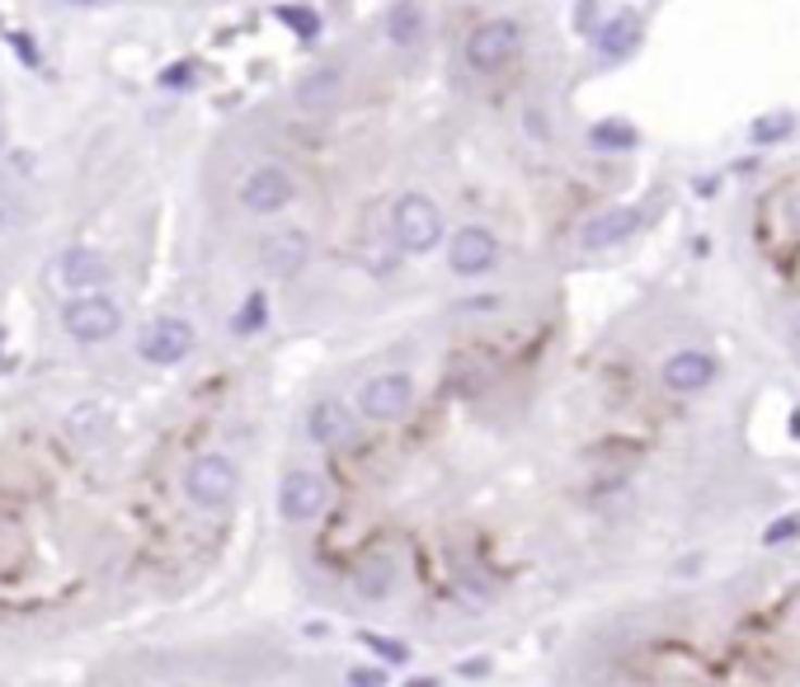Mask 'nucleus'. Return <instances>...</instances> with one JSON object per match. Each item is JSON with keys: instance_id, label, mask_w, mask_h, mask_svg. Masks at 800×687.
I'll return each instance as SVG.
<instances>
[{"instance_id": "17", "label": "nucleus", "mask_w": 800, "mask_h": 687, "mask_svg": "<svg viewBox=\"0 0 800 687\" xmlns=\"http://www.w3.org/2000/svg\"><path fill=\"white\" fill-rule=\"evenodd\" d=\"M640 14L636 10H622V14H612V20L603 24V34H598V48H603V57H626L640 42Z\"/></svg>"}, {"instance_id": "2", "label": "nucleus", "mask_w": 800, "mask_h": 687, "mask_svg": "<svg viewBox=\"0 0 800 687\" xmlns=\"http://www.w3.org/2000/svg\"><path fill=\"white\" fill-rule=\"evenodd\" d=\"M236 490H240V471L232 457H222V452L193 457L189 471H184V495H189L198 509H226L236 499Z\"/></svg>"}, {"instance_id": "23", "label": "nucleus", "mask_w": 800, "mask_h": 687, "mask_svg": "<svg viewBox=\"0 0 800 687\" xmlns=\"http://www.w3.org/2000/svg\"><path fill=\"white\" fill-rule=\"evenodd\" d=\"M387 683H391L387 664H359V669H349V678H345V687H387Z\"/></svg>"}, {"instance_id": "16", "label": "nucleus", "mask_w": 800, "mask_h": 687, "mask_svg": "<svg viewBox=\"0 0 800 687\" xmlns=\"http://www.w3.org/2000/svg\"><path fill=\"white\" fill-rule=\"evenodd\" d=\"M424 28H428L424 10L410 5V0H400V5L387 10V24H382V34H387L396 48H420V42H424Z\"/></svg>"}, {"instance_id": "14", "label": "nucleus", "mask_w": 800, "mask_h": 687, "mask_svg": "<svg viewBox=\"0 0 800 687\" xmlns=\"http://www.w3.org/2000/svg\"><path fill=\"white\" fill-rule=\"evenodd\" d=\"M339 95H345V71H339V66L307 71V76L297 80V90H292L297 109H307V113H330L339 104Z\"/></svg>"}, {"instance_id": "24", "label": "nucleus", "mask_w": 800, "mask_h": 687, "mask_svg": "<svg viewBox=\"0 0 800 687\" xmlns=\"http://www.w3.org/2000/svg\"><path fill=\"white\" fill-rule=\"evenodd\" d=\"M278 20H283V24H292L302 38H316V28H321L316 14L302 10V5H283V10H278Z\"/></svg>"}, {"instance_id": "19", "label": "nucleus", "mask_w": 800, "mask_h": 687, "mask_svg": "<svg viewBox=\"0 0 800 687\" xmlns=\"http://www.w3.org/2000/svg\"><path fill=\"white\" fill-rule=\"evenodd\" d=\"M589 141H593V147H603V151H626V147H636V127H632V123L608 118V123H598V127H593Z\"/></svg>"}, {"instance_id": "22", "label": "nucleus", "mask_w": 800, "mask_h": 687, "mask_svg": "<svg viewBox=\"0 0 800 687\" xmlns=\"http://www.w3.org/2000/svg\"><path fill=\"white\" fill-rule=\"evenodd\" d=\"M359 640H363V646H367V650H373V654H377V660H382V664H405V660H410V650H405V646H396V640H391V636H377V632H363Z\"/></svg>"}, {"instance_id": "3", "label": "nucleus", "mask_w": 800, "mask_h": 687, "mask_svg": "<svg viewBox=\"0 0 800 687\" xmlns=\"http://www.w3.org/2000/svg\"><path fill=\"white\" fill-rule=\"evenodd\" d=\"M62 325H66V335L80 339V344H104V339L118 335L123 311H118V302H113V297L76 292V297L66 302V311H62Z\"/></svg>"}, {"instance_id": "8", "label": "nucleus", "mask_w": 800, "mask_h": 687, "mask_svg": "<svg viewBox=\"0 0 800 687\" xmlns=\"http://www.w3.org/2000/svg\"><path fill=\"white\" fill-rule=\"evenodd\" d=\"M52 274L66 292H99L113 278V264H109V254H99L90 246H71V250L57 254Z\"/></svg>"}, {"instance_id": "20", "label": "nucleus", "mask_w": 800, "mask_h": 687, "mask_svg": "<svg viewBox=\"0 0 800 687\" xmlns=\"http://www.w3.org/2000/svg\"><path fill=\"white\" fill-rule=\"evenodd\" d=\"M264 321H268V302H264V292H250V297H246V307H240V316L232 321V330H236V335H254V330H264Z\"/></svg>"}, {"instance_id": "25", "label": "nucleus", "mask_w": 800, "mask_h": 687, "mask_svg": "<svg viewBox=\"0 0 800 687\" xmlns=\"http://www.w3.org/2000/svg\"><path fill=\"white\" fill-rule=\"evenodd\" d=\"M796 533H800V519L791 513V519H777L773 527H767V533H763V541H767V547H777V541H791Z\"/></svg>"}, {"instance_id": "30", "label": "nucleus", "mask_w": 800, "mask_h": 687, "mask_svg": "<svg viewBox=\"0 0 800 687\" xmlns=\"http://www.w3.org/2000/svg\"><path fill=\"white\" fill-rule=\"evenodd\" d=\"M0 147H5V123H0Z\"/></svg>"}, {"instance_id": "26", "label": "nucleus", "mask_w": 800, "mask_h": 687, "mask_svg": "<svg viewBox=\"0 0 800 687\" xmlns=\"http://www.w3.org/2000/svg\"><path fill=\"white\" fill-rule=\"evenodd\" d=\"M184 80H193V66H189V62L170 66V71H165V76H161V85H165V90H184Z\"/></svg>"}, {"instance_id": "27", "label": "nucleus", "mask_w": 800, "mask_h": 687, "mask_svg": "<svg viewBox=\"0 0 800 687\" xmlns=\"http://www.w3.org/2000/svg\"><path fill=\"white\" fill-rule=\"evenodd\" d=\"M457 674H462V678H480V674H490V660H466V664H457Z\"/></svg>"}, {"instance_id": "4", "label": "nucleus", "mask_w": 800, "mask_h": 687, "mask_svg": "<svg viewBox=\"0 0 800 687\" xmlns=\"http://www.w3.org/2000/svg\"><path fill=\"white\" fill-rule=\"evenodd\" d=\"M414 405V377L410 372H377L359 386V414L373 424H387V420H400Z\"/></svg>"}, {"instance_id": "5", "label": "nucleus", "mask_w": 800, "mask_h": 687, "mask_svg": "<svg viewBox=\"0 0 800 687\" xmlns=\"http://www.w3.org/2000/svg\"><path fill=\"white\" fill-rule=\"evenodd\" d=\"M193 325L189 321H179V316H161V321H151V325H141V335H137V353L147 358V363H155V367H175V363H184V358L193 353Z\"/></svg>"}, {"instance_id": "12", "label": "nucleus", "mask_w": 800, "mask_h": 687, "mask_svg": "<svg viewBox=\"0 0 800 687\" xmlns=\"http://www.w3.org/2000/svg\"><path fill=\"white\" fill-rule=\"evenodd\" d=\"M636 232H640V208H608V212L584 222L579 246L598 254V250H612V246H622V240H632Z\"/></svg>"}, {"instance_id": "21", "label": "nucleus", "mask_w": 800, "mask_h": 687, "mask_svg": "<svg viewBox=\"0 0 800 687\" xmlns=\"http://www.w3.org/2000/svg\"><path fill=\"white\" fill-rule=\"evenodd\" d=\"M791 127H796V118H791V113H763V118L749 127V137L759 141V147H763V141H777V137H787Z\"/></svg>"}, {"instance_id": "11", "label": "nucleus", "mask_w": 800, "mask_h": 687, "mask_svg": "<svg viewBox=\"0 0 800 687\" xmlns=\"http://www.w3.org/2000/svg\"><path fill=\"white\" fill-rule=\"evenodd\" d=\"M307 260H311V236L297 232V226H283V232L264 236V246H260V264H264L268 278H292V274H302Z\"/></svg>"}, {"instance_id": "1", "label": "nucleus", "mask_w": 800, "mask_h": 687, "mask_svg": "<svg viewBox=\"0 0 800 687\" xmlns=\"http://www.w3.org/2000/svg\"><path fill=\"white\" fill-rule=\"evenodd\" d=\"M391 236H396V246L410 250V254L438 250L442 246V212H438V203H434V198H424V193H405L391 208Z\"/></svg>"}, {"instance_id": "7", "label": "nucleus", "mask_w": 800, "mask_h": 687, "mask_svg": "<svg viewBox=\"0 0 800 687\" xmlns=\"http://www.w3.org/2000/svg\"><path fill=\"white\" fill-rule=\"evenodd\" d=\"M330 504V485L316 471H288L278 485V513L288 523H316Z\"/></svg>"}, {"instance_id": "31", "label": "nucleus", "mask_w": 800, "mask_h": 687, "mask_svg": "<svg viewBox=\"0 0 800 687\" xmlns=\"http://www.w3.org/2000/svg\"><path fill=\"white\" fill-rule=\"evenodd\" d=\"M796 335H800V307H796Z\"/></svg>"}, {"instance_id": "15", "label": "nucleus", "mask_w": 800, "mask_h": 687, "mask_svg": "<svg viewBox=\"0 0 800 687\" xmlns=\"http://www.w3.org/2000/svg\"><path fill=\"white\" fill-rule=\"evenodd\" d=\"M307 438L321 442V448H339V442L353 438V414L345 400H316L307 414Z\"/></svg>"}, {"instance_id": "28", "label": "nucleus", "mask_w": 800, "mask_h": 687, "mask_svg": "<svg viewBox=\"0 0 800 687\" xmlns=\"http://www.w3.org/2000/svg\"><path fill=\"white\" fill-rule=\"evenodd\" d=\"M405 687H438V678H414V683H405Z\"/></svg>"}, {"instance_id": "18", "label": "nucleus", "mask_w": 800, "mask_h": 687, "mask_svg": "<svg viewBox=\"0 0 800 687\" xmlns=\"http://www.w3.org/2000/svg\"><path fill=\"white\" fill-rule=\"evenodd\" d=\"M353 584H359L363 598H387L391 584H396V565L391 561H367L359 575H353Z\"/></svg>"}, {"instance_id": "29", "label": "nucleus", "mask_w": 800, "mask_h": 687, "mask_svg": "<svg viewBox=\"0 0 800 687\" xmlns=\"http://www.w3.org/2000/svg\"><path fill=\"white\" fill-rule=\"evenodd\" d=\"M791 222H796V232H800V198H796V203H791Z\"/></svg>"}, {"instance_id": "9", "label": "nucleus", "mask_w": 800, "mask_h": 687, "mask_svg": "<svg viewBox=\"0 0 800 687\" xmlns=\"http://www.w3.org/2000/svg\"><path fill=\"white\" fill-rule=\"evenodd\" d=\"M297 198V184L283 165H260L250 170L246 184H240V203H246L250 212H260V217H268V212H283Z\"/></svg>"}, {"instance_id": "13", "label": "nucleus", "mask_w": 800, "mask_h": 687, "mask_svg": "<svg viewBox=\"0 0 800 687\" xmlns=\"http://www.w3.org/2000/svg\"><path fill=\"white\" fill-rule=\"evenodd\" d=\"M664 386L668 391H678V396H692V391H707L711 382H716V363H711L707 353H697V349H683V353H674L664 363Z\"/></svg>"}, {"instance_id": "6", "label": "nucleus", "mask_w": 800, "mask_h": 687, "mask_svg": "<svg viewBox=\"0 0 800 687\" xmlns=\"http://www.w3.org/2000/svg\"><path fill=\"white\" fill-rule=\"evenodd\" d=\"M523 48V28L513 20H485L480 28H471L466 38V62L476 71H499L513 62V52Z\"/></svg>"}, {"instance_id": "10", "label": "nucleus", "mask_w": 800, "mask_h": 687, "mask_svg": "<svg viewBox=\"0 0 800 687\" xmlns=\"http://www.w3.org/2000/svg\"><path fill=\"white\" fill-rule=\"evenodd\" d=\"M495 260H499V240H495V232H485V226H462V232L448 240V264H452V274H462V278L490 274Z\"/></svg>"}]
</instances>
